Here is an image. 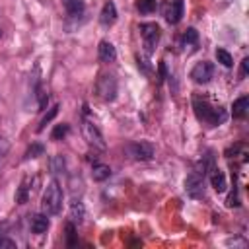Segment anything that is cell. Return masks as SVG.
<instances>
[{"instance_id": "cell-1", "label": "cell", "mask_w": 249, "mask_h": 249, "mask_svg": "<svg viewBox=\"0 0 249 249\" xmlns=\"http://www.w3.org/2000/svg\"><path fill=\"white\" fill-rule=\"evenodd\" d=\"M193 109H195V115L198 117V121H204L210 126H218L226 121V111L222 107H214L206 97L195 95L193 97Z\"/></svg>"}, {"instance_id": "cell-2", "label": "cell", "mask_w": 249, "mask_h": 249, "mask_svg": "<svg viewBox=\"0 0 249 249\" xmlns=\"http://www.w3.org/2000/svg\"><path fill=\"white\" fill-rule=\"evenodd\" d=\"M62 198H64L62 187H60V183L56 179H53L47 185V189H45V193L41 196V210L47 216H56L60 212V208H62Z\"/></svg>"}, {"instance_id": "cell-3", "label": "cell", "mask_w": 249, "mask_h": 249, "mask_svg": "<svg viewBox=\"0 0 249 249\" xmlns=\"http://www.w3.org/2000/svg\"><path fill=\"white\" fill-rule=\"evenodd\" d=\"M140 29V35H142V45H144V53L146 54H152L156 45L160 43V37H161V29L156 21H144L138 25Z\"/></svg>"}, {"instance_id": "cell-4", "label": "cell", "mask_w": 249, "mask_h": 249, "mask_svg": "<svg viewBox=\"0 0 249 249\" xmlns=\"http://www.w3.org/2000/svg\"><path fill=\"white\" fill-rule=\"evenodd\" d=\"M124 150H126V154H128L132 160H136V161H150V160L156 156L154 144H150V142H146V140L130 142V144H126Z\"/></svg>"}, {"instance_id": "cell-5", "label": "cell", "mask_w": 249, "mask_h": 249, "mask_svg": "<svg viewBox=\"0 0 249 249\" xmlns=\"http://www.w3.org/2000/svg\"><path fill=\"white\" fill-rule=\"evenodd\" d=\"M82 134H84V138L88 140L89 146H93V148H97V150H105V148H107L105 138H103L99 126H97L93 121H89V119H84V121H82Z\"/></svg>"}, {"instance_id": "cell-6", "label": "cell", "mask_w": 249, "mask_h": 249, "mask_svg": "<svg viewBox=\"0 0 249 249\" xmlns=\"http://www.w3.org/2000/svg\"><path fill=\"white\" fill-rule=\"evenodd\" d=\"M95 91L103 101H115L117 97V80L111 74H101L97 84H95Z\"/></svg>"}, {"instance_id": "cell-7", "label": "cell", "mask_w": 249, "mask_h": 249, "mask_svg": "<svg viewBox=\"0 0 249 249\" xmlns=\"http://www.w3.org/2000/svg\"><path fill=\"white\" fill-rule=\"evenodd\" d=\"M185 191L191 198H200L204 196V175H200L198 171H191L185 179Z\"/></svg>"}, {"instance_id": "cell-8", "label": "cell", "mask_w": 249, "mask_h": 249, "mask_svg": "<svg viewBox=\"0 0 249 249\" xmlns=\"http://www.w3.org/2000/svg\"><path fill=\"white\" fill-rule=\"evenodd\" d=\"M189 76H191V80L195 84H208L212 80V76H214V66L208 60H200V62H196L191 68V74Z\"/></svg>"}, {"instance_id": "cell-9", "label": "cell", "mask_w": 249, "mask_h": 249, "mask_svg": "<svg viewBox=\"0 0 249 249\" xmlns=\"http://www.w3.org/2000/svg\"><path fill=\"white\" fill-rule=\"evenodd\" d=\"M183 0H165L163 6H161V12H163V18L167 23H179L181 18H183Z\"/></svg>"}, {"instance_id": "cell-10", "label": "cell", "mask_w": 249, "mask_h": 249, "mask_svg": "<svg viewBox=\"0 0 249 249\" xmlns=\"http://www.w3.org/2000/svg\"><path fill=\"white\" fill-rule=\"evenodd\" d=\"M117 21V6L111 2V0H107L105 4H103V8H101V14H99V23L101 25H113Z\"/></svg>"}, {"instance_id": "cell-11", "label": "cell", "mask_w": 249, "mask_h": 249, "mask_svg": "<svg viewBox=\"0 0 249 249\" xmlns=\"http://www.w3.org/2000/svg\"><path fill=\"white\" fill-rule=\"evenodd\" d=\"M179 45H181V47H183V51H187V53L196 51V45H198V31H196L195 27H189V29L183 33V37H181Z\"/></svg>"}, {"instance_id": "cell-12", "label": "cell", "mask_w": 249, "mask_h": 249, "mask_svg": "<svg viewBox=\"0 0 249 249\" xmlns=\"http://www.w3.org/2000/svg\"><path fill=\"white\" fill-rule=\"evenodd\" d=\"M97 56H99L101 62H115V58H117V51H115L113 43H109V41H101L99 47H97Z\"/></svg>"}, {"instance_id": "cell-13", "label": "cell", "mask_w": 249, "mask_h": 249, "mask_svg": "<svg viewBox=\"0 0 249 249\" xmlns=\"http://www.w3.org/2000/svg\"><path fill=\"white\" fill-rule=\"evenodd\" d=\"M49 226H51V222H49L45 212H39V214L31 216V231L33 233H45L49 230Z\"/></svg>"}, {"instance_id": "cell-14", "label": "cell", "mask_w": 249, "mask_h": 249, "mask_svg": "<svg viewBox=\"0 0 249 249\" xmlns=\"http://www.w3.org/2000/svg\"><path fill=\"white\" fill-rule=\"evenodd\" d=\"M210 185L214 187V191L216 193H224L226 191V175H224V171L222 169H218V167H212L210 169Z\"/></svg>"}, {"instance_id": "cell-15", "label": "cell", "mask_w": 249, "mask_h": 249, "mask_svg": "<svg viewBox=\"0 0 249 249\" xmlns=\"http://www.w3.org/2000/svg\"><path fill=\"white\" fill-rule=\"evenodd\" d=\"M68 216H70V222H74V224H82L84 222V218H86V208H84V204H82V200H72L70 202V212H68Z\"/></svg>"}, {"instance_id": "cell-16", "label": "cell", "mask_w": 249, "mask_h": 249, "mask_svg": "<svg viewBox=\"0 0 249 249\" xmlns=\"http://www.w3.org/2000/svg\"><path fill=\"white\" fill-rule=\"evenodd\" d=\"M247 109H249V97L247 95H241L231 103V115L235 119H243L247 115Z\"/></svg>"}, {"instance_id": "cell-17", "label": "cell", "mask_w": 249, "mask_h": 249, "mask_svg": "<svg viewBox=\"0 0 249 249\" xmlns=\"http://www.w3.org/2000/svg\"><path fill=\"white\" fill-rule=\"evenodd\" d=\"M62 6H64V10H66V14L70 18H78L86 10V2L84 0H62Z\"/></svg>"}, {"instance_id": "cell-18", "label": "cell", "mask_w": 249, "mask_h": 249, "mask_svg": "<svg viewBox=\"0 0 249 249\" xmlns=\"http://www.w3.org/2000/svg\"><path fill=\"white\" fill-rule=\"evenodd\" d=\"M29 181H31L29 175H25V177L21 179L19 189H18V193H16V202H18V204H25V202H27V198H29Z\"/></svg>"}, {"instance_id": "cell-19", "label": "cell", "mask_w": 249, "mask_h": 249, "mask_svg": "<svg viewBox=\"0 0 249 249\" xmlns=\"http://www.w3.org/2000/svg\"><path fill=\"white\" fill-rule=\"evenodd\" d=\"M91 177H93V181H105V179L111 177V167L105 165V163H93Z\"/></svg>"}, {"instance_id": "cell-20", "label": "cell", "mask_w": 249, "mask_h": 249, "mask_svg": "<svg viewBox=\"0 0 249 249\" xmlns=\"http://www.w3.org/2000/svg\"><path fill=\"white\" fill-rule=\"evenodd\" d=\"M58 109H60V105H53L49 111H47V115H43V119H41V123H39V126H37V132H41L56 115H58Z\"/></svg>"}, {"instance_id": "cell-21", "label": "cell", "mask_w": 249, "mask_h": 249, "mask_svg": "<svg viewBox=\"0 0 249 249\" xmlns=\"http://www.w3.org/2000/svg\"><path fill=\"white\" fill-rule=\"evenodd\" d=\"M43 152H45V146L41 144V142H33L27 150H25V156H23V160H33V158H39V156H43Z\"/></svg>"}, {"instance_id": "cell-22", "label": "cell", "mask_w": 249, "mask_h": 249, "mask_svg": "<svg viewBox=\"0 0 249 249\" xmlns=\"http://www.w3.org/2000/svg\"><path fill=\"white\" fill-rule=\"evenodd\" d=\"M216 60L222 66H226V68H231L233 66V58H231V54L226 49H216Z\"/></svg>"}, {"instance_id": "cell-23", "label": "cell", "mask_w": 249, "mask_h": 249, "mask_svg": "<svg viewBox=\"0 0 249 249\" xmlns=\"http://www.w3.org/2000/svg\"><path fill=\"white\" fill-rule=\"evenodd\" d=\"M35 95H37V101H39V109L43 111V109H47V103H49V93L37 84L35 86Z\"/></svg>"}, {"instance_id": "cell-24", "label": "cell", "mask_w": 249, "mask_h": 249, "mask_svg": "<svg viewBox=\"0 0 249 249\" xmlns=\"http://www.w3.org/2000/svg\"><path fill=\"white\" fill-rule=\"evenodd\" d=\"M68 130H70V126H68L66 123L56 124V126L53 128V132H51V138H53V140H62V138L68 134Z\"/></svg>"}, {"instance_id": "cell-25", "label": "cell", "mask_w": 249, "mask_h": 249, "mask_svg": "<svg viewBox=\"0 0 249 249\" xmlns=\"http://www.w3.org/2000/svg\"><path fill=\"white\" fill-rule=\"evenodd\" d=\"M66 245L68 247H74L76 245V226H74V222H68L66 224Z\"/></svg>"}, {"instance_id": "cell-26", "label": "cell", "mask_w": 249, "mask_h": 249, "mask_svg": "<svg viewBox=\"0 0 249 249\" xmlns=\"http://www.w3.org/2000/svg\"><path fill=\"white\" fill-rule=\"evenodd\" d=\"M138 10L142 14H152L156 10V0H138Z\"/></svg>"}, {"instance_id": "cell-27", "label": "cell", "mask_w": 249, "mask_h": 249, "mask_svg": "<svg viewBox=\"0 0 249 249\" xmlns=\"http://www.w3.org/2000/svg\"><path fill=\"white\" fill-rule=\"evenodd\" d=\"M8 152H10V142L6 140V136H0V167L8 158Z\"/></svg>"}, {"instance_id": "cell-28", "label": "cell", "mask_w": 249, "mask_h": 249, "mask_svg": "<svg viewBox=\"0 0 249 249\" xmlns=\"http://www.w3.org/2000/svg\"><path fill=\"white\" fill-rule=\"evenodd\" d=\"M138 68H142L144 74H150L152 72V64L148 60V54L146 56H138Z\"/></svg>"}, {"instance_id": "cell-29", "label": "cell", "mask_w": 249, "mask_h": 249, "mask_svg": "<svg viewBox=\"0 0 249 249\" xmlns=\"http://www.w3.org/2000/svg\"><path fill=\"white\" fill-rule=\"evenodd\" d=\"M64 165H66V163H64V158H62V156H54V158H53V171H54V173L64 171Z\"/></svg>"}, {"instance_id": "cell-30", "label": "cell", "mask_w": 249, "mask_h": 249, "mask_svg": "<svg viewBox=\"0 0 249 249\" xmlns=\"http://www.w3.org/2000/svg\"><path fill=\"white\" fill-rule=\"evenodd\" d=\"M2 247H6V249H14V247H16V241L10 239V237H6V235H0V249H2Z\"/></svg>"}, {"instance_id": "cell-31", "label": "cell", "mask_w": 249, "mask_h": 249, "mask_svg": "<svg viewBox=\"0 0 249 249\" xmlns=\"http://www.w3.org/2000/svg\"><path fill=\"white\" fill-rule=\"evenodd\" d=\"M247 72H249V58H243L241 60V68H239V78H247Z\"/></svg>"}, {"instance_id": "cell-32", "label": "cell", "mask_w": 249, "mask_h": 249, "mask_svg": "<svg viewBox=\"0 0 249 249\" xmlns=\"http://www.w3.org/2000/svg\"><path fill=\"white\" fill-rule=\"evenodd\" d=\"M158 70H160V72H158V78H160V82H161V80H165L167 72H165V62H163V60L158 64Z\"/></svg>"}, {"instance_id": "cell-33", "label": "cell", "mask_w": 249, "mask_h": 249, "mask_svg": "<svg viewBox=\"0 0 249 249\" xmlns=\"http://www.w3.org/2000/svg\"><path fill=\"white\" fill-rule=\"evenodd\" d=\"M224 2H231V0H224Z\"/></svg>"}]
</instances>
